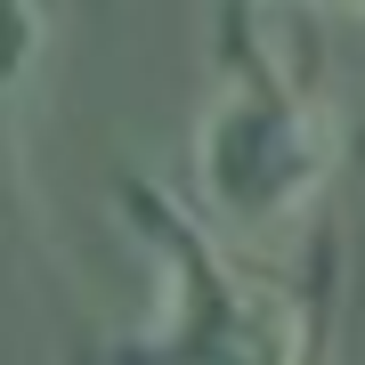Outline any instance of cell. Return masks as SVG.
Masks as SVG:
<instances>
[{
	"label": "cell",
	"mask_w": 365,
	"mask_h": 365,
	"mask_svg": "<svg viewBox=\"0 0 365 365\" xmlns=\"http://www.w3.org/2000/svg\"><path fill=\"white\" fill-rule=\"evenodd\" d=\"M333 163H341V130H333V106L317 98V81L284 66V49L244 9H227L220 90L195 122V195L211 211V227L276 235L309 220Z\"/></svg>",
	"instance_id": "1"
},
{
	"label": "cell",
	"mask_w": 365,
	"mask_h": 365,
	"mask_svg": "<svg viewBox=\"0 0 365 365\" xmlns=\"http://www.w3.org/2000/svg\"><path fill=\"white\" fill-rule=\"evenodd\" d=\"M122 211H130V227L146 235V252L170 276L163 325L130 357H227V365H292V357H309V309L260 260H244L227 244V227L187 211L146 170L122 179Z\"/></svg>",
	"instance_id": "2"
},
{
	"label": "cell",
	"mask_w": 365,
	"mask_h": 365,
	"mask_svg": "<svg viewBox=\"0 0 365 365\" xmlns=\"http://www.w3.org/2000/svg\"><path fill=\"white\" fill-rule=\"evenodd\" d=\"M333 9H365V0H333Z\"/></svg>",
	"instance_id": "3"
}]
</instances>
